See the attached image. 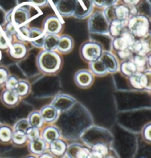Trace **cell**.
I'll return each instance as SVG.
<instances>
[{"label":"cell","instance_id":"83f0119b","mask_svg":"<svg viewBox=\"0 0 151 158\" xmlns=\"http://www.w3.org/2000/svg\"><path fill=\"white\" fill-rule=\"evenodd\" d=\"M118 0H92L94 5L100 8H105L110 5L116 4Z\"/></svg>","mask_w":151,"mask_h":158},{"label":"cell","instance_id":"9c48e42d","mask_svg":"<svg viewBox=\"0 0 151 158\" xmlns=\"http://www.w3.org/2000/svg\"><path fill=\"white\" fill-rule=\"evenodd\" d=\"M135 40V37L127 29L120 36L113 39L112 47L116 52L120 51L129 48Z\"/></svg>","mask_w":151,"mask_h":158},{"label":"cell","instance_id":"30bf717a","mask_svg":"<svg viewBox=\"0 0 151 158\" xmlns=\"http://www.w3.org/2000/svg\"><path fill=\"white\" fill-rule=\"evenodd\" d=\"M8 53L11 58L15 59H22L27 55V49L23 42H13L9 48Z\"/></svg>","mask_w":151,"mask_h":158},{"label":"cell","instance_id":"f6af8a7d","mask_svg":"<svg viewBox=\"0 0 151 158\" xmlns=\"http://www.w3.org/2000/svg\"><path fill=\"white\" fill-rule=\"evenodd\" d=\"M148 62H149V64L151 66V55L150 56V57H149L148 59Z\"/></svg>","mask_w":151,"mask_h":158},{"label":"cell","instance_id":"d6986e66","mask_svg":"<svg viewBox=\"0 0 151 158\" xmlns=\"http://www.w3.org/2000/svg\"><path fill=\"white\" fill-rule=\"evenodd\" d=\"M90 68L92 72L97 76H103L108 73L106 67L100 59L95 61L91 62Z\"/></svg>","mask_w":151,"mask_h":158},{"label":"cell","instance_id":"ba28073f","mask_svg":"<svg viewBox=\"0 0 151 158\" xmlns=\"http://www.w3.org/2000/svg\"><path fill=\"white\" fill-rule=\"evenodd\" d=\"M133 53L145 56L151 50V33H148L139 40H135L129 48Z\"/></svg>","mask_w":151,"mask_h":158},{"label":"cell","instance_id":"4dcf8cb0","mask_svg":"<svg viewBox=\"0 0 151 158\" xmlns=\"http://www.w3.org/2000/svg\"><path fill=\"white\" fill-rule=\"evenodd\" d=\"M133 62L137 68H142L144 67L145 64L147 63V59L145 58V56H141V55H137L134 56L133 60L132 61Z\"/></svg>","mask_w":151,"mask_h":158},{"label":"cell","instance_id":"ee69618b","mask_svg":"<svg viewBox=\"0 0 151 158\" xmlns=\"http://www.w3.org/2000/svg\"><path fill=\"white\" fill-rule=\"evenodd\" d=\"M41 158H52V157H51V156H50V155H44L41 156Z\"/></svg>","mask_w":151,"mask_h":158},{"label":"cell","instance_id":"bcb514c9","mask_svg":"<svg viewBox=\"0 0 151 158\" xmlns=\"http://www.w3.org/2000/svg\"><path fill=\"white\" fill-rule=\"evenodd\" d=\"M108 158H113V157H108Z\"/></svg>","mask_w":151,"mask_h":158},{"label":"cell","instance_id":"7c38bea8","mask_svg":"<svg viewBox=\"0 0 151 158\" xmlns=\"http://www.w3.org/2000/svg\"><path fill=\"white\" fill-rule=\"evenodd\" d=\"M100 59L104 64L108 72L114 73L118 69V62L115 56L109 52H103Z\"/></svg>","mask_w":151,"mask_h":158},{"label":"cell","instance_id":"603a6c76","mask_svg":"<svg viewBox=\"0 0 151 158\" xmlns=\"http://www.w3.org/2000/svg\"><path fill=\"white\" fill-rule=\"evenodd\" d=\"M51 150L55 155H61L65 150V144L60 140L52 141L51 144Z\"/></svg>","mask_w":151,"mask_h":158},{"label":"cell","instance_id":"7dc6e473","mask_svg":"<svg viewBox=\"0 0 151 158\" xmlns=\"http://www.w3.org/2000/svg\"><path fill=\"white\" fill-rule=\"evenodd\" d=\"M30 158H33V157H30Z\"/></svg>","mask_w":151,"mask_h":158},{"label":"cell","instance_id":"3957f363","mask_svg":"<svg viewBox=\"0 0 151 158\" xmlns=\"http://www.w3.org/2000/svg\"><path fill=\"white\" fill-rule=\"evenodd\" d=\"M135 7L128 6L127 5H114L105 7L103 11L105 18L110 23L113 20H120L123 22H128L132 16H134Z\"/></svg>","mask_w":151,"mask_h":158},{"label":"cell","instance_id":"5b68a950","mask_svg":"<svg viewBox=\"0 0 151 158\" xmlns=\"http://www.w3.org/2000/svg\"><path fill=\"white\" fill-rule=\"evenodd\" d=\"M109 22L103 11H97L92 15L88 21V30L97 34H108Z\"/></svg>","mask_w":151,"mask_h":158},{"label":"cell","instance_id":"d590c367","mask_svg":"<svg viewBox=\"0 0 151 158\" xmlns=\"http://www.w3.org/2000/svg\"><path fill=\"white\" fill-rule=\"evenodd\" d=\"M132 52L129 48L124 49V50H120V51H117V55L121 59L127 60L129 59L132 56Z\"/></svg>","mask_w":151,"mask_h":158},{"label":"cell","instance_id":"7402d4cb","mask_svg":"<svg viewBox=\"0 0 151 158\" xmlns=\"http://www.w3.org/2000/svg\"><path fill=\"white\" fill-rule=\"evenodd\" d=\"M14 91L19 97L26 96L30 91V85L24 81H18Z\"/></svg>","mask_w":151,"mask_h":158},{"label":"cell","instance_id":"8d00e7d4","mask_svg":"<svg viewBox=\"0 0 151 158\" xmlns=\"http://www.w3.org/2000/svg\"><path fill=\"white\" fill-rule=\"evenodd\" d=\"M27 134L29 138L32 139V140H35V139H37L38 137H39V131L35 127L31 128V129L30 128L27 131Z\"/></svg>","mask_w":151,"mask_h":158},{"label":"cell","instance_id":"60d3db41","mask_svg":"<svg viewBox=\"0 0 151 158\" xmlns=\"http://www.w3.org/2000/svg\"><path fill=\"white\" fill-rule=\"evenodd\" d=\"M141 0H122L124 5H127L128 6L135 7L140 2Z\"/></svg>","mask_w":151,"mask_h":158},{"label":"cell","instance_id":"7bdbcfd3","mask_svg":"<svg viewBox=\"0 0 151 158\" xmlns=\"http://www.w3.org/2000/svg\"><path fill=\"white\" fill-rule=\"evenodd\" d=\"M145 137H146L147 139L151 140V125L147 127V129H145Z\"/></svg>","mask_w":151,"mask_h":158},{"label":"cell","instance_id":"836d02e7","mask_svg":"<svg viewBox=\"0 0 151 158\" xmlns=\"http://www.w3.org/2000/svg\"><path fill=\"white\" fill-rule=\"evenodd\" d=\"M9 76L8 70L5 67H0V85L5 84Z\"/></svg>","mask_w":151,"mask_h":158},{"label":"cell","instance_id":"44dd1931","mask_svg":"<svg viewBox=\"0 0 151 158\" xmlns=\"http://www.w3.org/2000/svg\"><path fill=\"white\" fill-rule=\"evenodd\" d=\"M73 102H74L73 100L69 97L60 96L55 101L53 106L55 109H61V110H63V109L70 107L71 105H72Z\"/></svg>","mask_w":151,"mask_h":158},{"label":"cell","instance_id":"52a82bcc","mask_svg":"<svg viewBox=\"0 0 151 158\" xmlns=\"http://www.w3.org/2000/svg\"><path fill=\"white\" fill-rule=\"evenodd\" d=\"M63 21L57 16H49L43 22L42 30L46 35H58L63 30Z\"/></svg>","mask_w":151,"mask_h":158},{"label":"cell","instance_id":"f546056e","mask_svg":"<svg viewBox=\"0 0 151 158\" xmlns=\"http://www.w3.org/2000/svg\"><path fill=\"white\" fill-rule=\"evenodd\" d=\"M44 144L41 140L35 139L31 143V149L35 153H40L44 149Z\"/></svg>","mask_w":151,"mask_h":158},{"label":"cell","instance_id":"4fadbf2b","mask_svg":"<svg viewBox=\"0 0 151 158\" xmlns=\"http://www.w3.org/2000/svg\"><path fill=\"white\" fill-rule=\"evenodd\" d=\"M75 81L79 86L86 88L89 86L93 82V76L89 71L80 70L75 75Z\"/></svg>","mask_w":151,"mask_h":158},{"label":"cell","instance_id":"5bb4252c","mask_svg":"<svg viewBox=\"0 0 151 158\" xmlns=\"http://www.w3.org/2000/svg\"><path fill=\"white\" fill-rule=\"evenodd\" d=\"M74 47V40L69 35L63 34L59 35L57 50L62 53H68Z\"/></svg>","mask_w":151,"mask_h":158},{"label":"cell","instance_id":"277c9868","mask_svg":"<svg viewBox=\"0 0 151 158\" xmlns=\"http://www.w3.org/2000/svg\"><path fill=\"white\" fill-rule=\"evenodd\" d=\"M150 22L146 16L134 15L128 21L127 29L133 36L141 38L149 33Z\"/></svg>","mask_w":151,"mask_h":158},{"label":"cell","instance_id":"e0dca14e","mask_svg":"<svg viewBox=\"0 0 151 158\" xmlns=\"http://www.w3.org/2000/svg\"><path fill=\"white\" fill-rule=\"evenodd\" d=\"M14 42V36L9 34L2 27H0V50H8Z\"/></svg>","mask_w":151,"mask_h":158},{"label":"cell","instance_id":"4316f807","mask_svg":"<svg viewBox=\"0 0 151 158\" xmlns=\"http://www.w3.org/2000/svg\"><path fill=\"white\" fill-rule=\"evenodd\" d=\"M42 116H41V114H39V112H33V113L30 115V123H31V125L34 127H40L41 124H42Z\"/></svg>","mask_w":151,"mask_h":158},{"label":"cell","instance_id":"8992f818","mask_svg":"<svg viewBox=\"0 0 151 158\" xmlns=\"http://www.w3.org/2000/svg\"><path fill=\"white\" fill-rule=\"evenodd\" d=\"M103 52L101 44L96 41H86L80 48V54L82 58L90 63L99 59Z\"/></svg>","mask_w":151,"mask_h":158},{"label":"cell","instance_id":"8fae6325","mask_svg":"<svg viewBox=\"0 0 151 158\" xmlns=\"http://www.w3.org/2000/svg\"><path fill=\"white\" fill-rule=\"evenodd\" d=\"M128 22L120 20H113L109 23L108 35L113 38L120 36L127 30Z\"/></svg>","mask_w":151,"mask_h":158},{"label":"cell","instance_id":"f35d334b","mask_svg":"<svg viewBox=\"0 0 151 158\" xmlns=\"http://www.w3.org/2000/svg\"><path fill=\"white\" fill-rule=\"evenodd\" d=\"M29 2L41 8V7L45 6L48 3L49 0H29Z\"/></svg>","mask_w":151,"mask_h":158},{"label":"cell","instance_id":"e575fe53","mask_svg":"<svg viewBox=\"0 0 151 158\" xmlns=\"http://www.w3.org/2000/svg\"><path fill=\"white\" fill-rule=\"evenodd\" d=\"M16 129L18 131H21V132L25 133L27 132L28 129H30L29 127V123L27 120H22L16 125Z\"/></svg>","mask_w":151,"mask_h":158},{"label":"cell","instance_id":"74e56055","mask_svg":"<svg viewBox=\"0 0 151 158\" xmlns=\"http://www.w3.org/2000/svg\"><path fill=\"white\" fill-rule=\"evenodd\" d=\"M94 151L97 152L98 153L101 154L102 155H103L107 153V148L105 146H103V145L97 144L94 147Z\"/></svg>","mask_w":151,"mask_h":158},{"label":"cell","instance_id":"f1b7e54d","mask_svg":"<svg viewBox=\"0 0 151 158\" xmlns=\"http://www.w3.org/2000/svg\"><path fill=\"white\" fill-rule=\"evenodd\" d=\"M141 74V73L137 72L130 77V82H131V85L133 86V87L137 88V89H142V88H141L140 81Z\"/></svg>","mask_w":151,"mask_h":158},{"label":"cell","instance_id":"2e32d148","mask_svg":"<svg viewBox=\"0 0 151 158\" xmlns=\"http://www.w3.org/2000/svg\"><path fill=\"white\" fill-rule=\"evenodd\" d=\"M59 35H46L44 39L43 48L47 51H55L58 49Z\"/></svg>","mask_w":151,"mask_h":158},{"label":"cell","instance_id":"1f68e13d","mask_svg":"<svg viewBox=\"0 0 151 158\" xmlns=\"http://www.w3.org/2000/svg\"><path fill=\"white\" fill-rule=\"evenodd\" d=\"M18 82V80L15 76H9L5 84V88H6V89L14 90L15 87H16L17 83Z\"/></svg>","mask_w":151,"mask_h":158},{"label":"cell","instance_id":"cb8c5ba5","mask_svg":"<svg viewBox=\"0 0 151 158\" xmlns=\"http://www.w3.org/2000/svg\"><path fill=\"white\" fill-rule=\"evenodd\" d=\"M12 138V132L8 127H0V141L1 142H8Z\"/></svg>","mask_w":151,"mask_h":158},{"label":"cell","instance_id":"9a60e30c","mask_svg":"<svg viewBox=\"0 0 151 158\" xmlns=\"http://www.w3.org/2000/svg\"><path fill=\"white\" fill-rule=\"evenodd\" d=\"M19 96L14 90L5 89L1 94V101L7 106H15L18 102Z\"/></svg>","mask_w":151,"mask_h":158},{"label":"cell","instance_id":"ffe728a7","mask_svg":"<svg viewBox=\"0 0 151 158\" xmlns=\"http://www.w3.org/2000/svg\"><path fill=\"white\" fill-rule=\"evenodd\" d=\"M41 114L44 120L51 121L57 117V109L55 108L53 106H44L41 110Z\"/></svg>","mask_w":151,"mask_h":158},{"label":"cell","instance_id":"6da1fadb","mask_svg":"<svg viewBox=\"0 0 151 158\" xmlns=\"http://www.w3.org/2000/svg\"><path fill=\"white\" fill-rule=\"evenodd\" d=\"M42 14L40 7L30 2L18 4L6 15V22H11L15 27L27 26L30 22Z\"/></svg>","mask_w":151,"mask_h":158},{"label":"cell","instance_id":"d6a6232c","mask_svg":"<svg viewBox=\"0 0 151 158\" xmlns=\"http://www.w3.org/2000/svg\"><path fill=\"white\" fill-rule=\"evenodd\" d=\"M12 138L14 142L17 144L23 143L26 140L25 134L23 132H21V131H17L16 132H15L14 134L12 135Z\"/></svg>","mask_w":151,"mask_h":158},{"label":"cell","instance_id":"7a4b0ae2","mask_svg":"<svg viewBox=\"0 0 151 158\" xmlns=\"http://www.w3.org/2000/svg\"><path fill=\"white\" fill-rule=\"evenodd\" d=\"M37 64L42 72L54 73L59 70L61 65V58L55 51L44 50L38 56Z\"/></svg>","mask_w":151,"mask_h":158},{"label":"cell","instance_id":"b9f144b4","mask_svg":"<svg viewBox=\"0 0 151 158\" xmlns=\"http://www.w3.org/2000/svg\"><path fill=\"white\" fill-rule=\"evenodd\" d=\"M103 155L101 154L98 153L97 152L93 151L91 154H88V158H102Z\"/></svg>","mask_w":151,"mask_h":158},{"label":"cell","instance_id":"ab89813d","mask_svg":"<svg viewBox=\"0 0 151 158\" xmlns=\"http://www.w3.org/2000/svg\"><path fill=\"white\" fill-rule=\"evenodd\" d=\"M88 151L85 148H81L77 154V158H88Z\"/></svg>","mask_w":151,"mask_h":158},{"label":"cell","instance_id":"484cf974","mask_svg":"<svg viewBox=\"0 0 151 158\" xmlns=\"http://www.w3.org/2000/svg\"><path fill=\"white\" fill-rule=\"evenodd\" d=\"M44 137L45 140L51 142V141L56 140V139L58 138V132L57 130L52 128H50V129H47L44 133Z\"/></svg>","mask_w":151,"mask_h":158},{"label":"cell","instance_id":"ac0fdd59","mask_svg":"<svg viewBox=\"0 0 151 158\" xmlns=\"http://www.w3.org/2000/svg\"><path fill=\"white\" fill-rule=\"evenodd\" d=\"M120 70L123 75L131 77L132 75L137 73V68L132 61H124L120 65Z\"/></svg>","mask_w":151,"mask_h":158},{"label":"cell","instance_id":"d4e9b609","mask_svg":"<svg viewBox=\"0 0 151 158\" xmlns=\"http://www.w3.org/2000/svg\"><path fill=\"white\" fill-rule=\"evenodd\" d=\"M140 81L141 88L151 89V73H145L141 74Z\"/></svg>","mask_w":151,"mask_h":158}]
</instances>
